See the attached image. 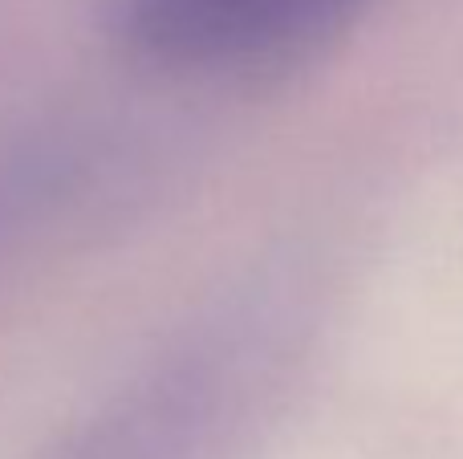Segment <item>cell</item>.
Wrapping results in <instances>:
<instances>
[{
    "instance_id": "obj_1",
    "label": "cell",
    "mask_w": 463,
    "mask_h": 459,
    "mask_svg": "<svg viewBox=\"0 0 463 459\" xmlns=\"http://www.w3.org/2000/svg\"><path fill=\"white\" fill-rule=\"evenodd\" d=\"M358 0H118L151 57L195 70L269 61L326 33Z\"/></svg>"
}]
</instances>
